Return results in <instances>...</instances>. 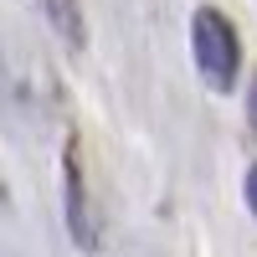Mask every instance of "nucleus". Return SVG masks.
Segmentation results:
<instances>
[{
    "mask_svg": "<svg viewBox=\"0 0 257 257\" xmlns=\"http://www.w3.org/2000/svg\"><path fill=\"white\" fill-rule=\"evenodd\" d=\"M190 57H196V72L206 77V88L231 93L242 72V41L231 31V21L216 6H201L190 16Z\"/></svg>",
    "mask_w": 257,
    "mask_h": 257,
    "instance_id": "1",
    "label": "nucleus"
},
{
    "mask_svg": "<svg viewBox=\"0 0 257 257\" xmlns=\"http://www.w3.org/2000/svg\"><path fill=\"white\" fill-rule=\"evenodd\" d=\"M62 190H67V231L82 252L98 247V226H93V201H88V180H82V165H77V144H67L62 155Z\"/></svg>",
    "mask_w": 257,
    "mask_h": 257,
    "instance_id": "2",
    "label": "nucleus"
},
{
    "mask_svg": "<svg viewBox=\"0 0 257 257\" xmlns=\"http://www.w3.org/2000/svg\"><path fill=\"white\" fill-rule=\"evenodd\" d=\"M41 11H47L52 31L67 41L72 52H82V47H88V26H82V0H41Z\"/></svg>",
    "mask_w": 257,
    "mask_h": 257,
    "instance_id": "3",
    "label": "nucleus"
},
{
    "mask_svg": "<svg viewBox=\"0 0 257 257\" xmlns=\"http://www.w3.org/2000/svg\"><path fill=\"white\" fill-rule=\"evenodd\" d=\"M242 196H247V211L257 221V165H247V180H242Z\"/></svg>",
    "mask_w": 257,
    "mask_h": 257,
    "instance_id": "4",
    "label": "nucleus"
},
{
    "mask_svg": "<svg viewBox=\"0 0 257 257\" xmlns=\"http://www.w3.org/2000/svg\"><path fill=\"white\" fill-rule=\"evenodd\" d=\"M247 123H252V134H257V72L247 82Z\"/></svg>",
    "mask_w": 257,
    "mask_h": 257,
    "instance_id": "5",
    "label": "nucleus"
}]
</instances>
